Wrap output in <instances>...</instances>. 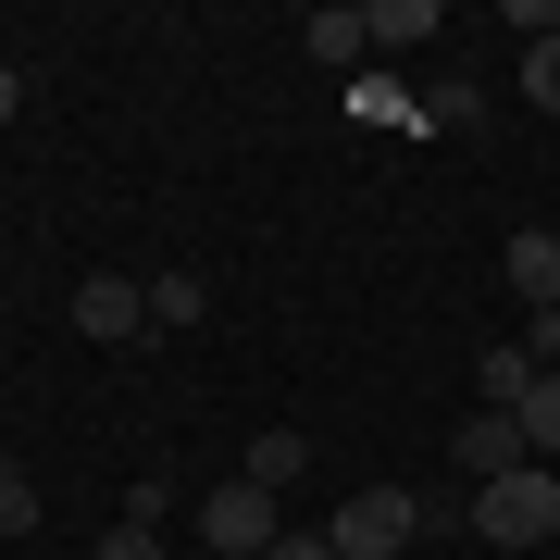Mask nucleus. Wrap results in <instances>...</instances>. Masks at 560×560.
I'll list each match as a JSON object with an SVG mask.
<instances>
[{"label":"nucleus","instance_id":"6","mask_svg":"<svg viewBox=\"0 0 560 560\" xmlns=\"http://www.w3.org/2000/svg\"><path fill=\"white\" fill-rule=\"evenodd\" d=\"M548 361L523 349V337H486V361H474V411H523V386H536Z\"/></svg>","mask_w":560,"mask_h":560},{"label":"nucleus","instance_id":"1","mask_svg":"<svg viewBox=\"0 0 560 560\" xmlns=\"http://www.w3.org/2000/svg\"><path fill=\"white\" fill-rule=\"evenodd\" d=\"M474 536H486V548H536V536H560V474H548V460H523V474L474 486Z\"/></svg>","mask_w":560,"mask_h":560},{"label":"nucleus","instance_id":"5","mask_svg":"<svg viewBox=\"0 0 560 560\" xmlns=\"http://www.w3.org/2000/svg\"><path fill=\"white\" fill-rule=\"evenodd\" d=\"M448 460H460V486H499V474H523L536 448H523V423H511V411H474V423L448 436Z\"/></svg>","mask_w":560,"mask_h":560},{"label":"nucleus","instance_id":"2","mask_svg":"<svg viewBox=\"0 0 560 560\" xmlns=\"http://www.w3.org/2000/svg\"><path fill=\"white\" fill-rule=\"evenodd\" d=\"M324 536H337V560H399L423 536V499H411V486H349Z\"/></svg>","mask_w":560,"mask_h":560},{"label":"nucleus","instance_id":"3","mask_svg":"<svg viewBox=\"0 0 560 560\" xmlns=\"http://www.w3.org/2000/svg\"><path fill=\"white\" fill-rule=\"evenodd\" d=\"M275 536H287V523H275V499H261L249 474H237V486H212V499H200V548H224V560H261Z\"/></svg>","mask_w":560,"mask_h":560},{"label":"nucleus","instance_id":"8","mask_svg":"<svg viewBox=\"0 0 560 560\" xmlns=\"http://www.w3.org/2000/svg\"><path fill=\"white\" fill-rule=\"evenodd\" d=\"M499 261H511V287H523L536 312H560V237H548V224H523V237H511Z\"/></svg>","mask_w":560,"mask_h":560},{"label":"nucleus","instance_id":"15","mask_svg":"<svg viewBox=\"0 0 560 560\" xmlns=\"http://www.w3.org/2000/svg\"><path fill=\"white\" fill-rule=\"evenodd\" d=\"M88 560H162V536H150V523H113V536L88 548Z\"/></svg>","mask_w":560,"mask_h":560},{"label":"nucleus","instance_id":"12","mask_svg":"<svg viewBox=\"0 0 560 560\" xmlns=\"http://www.w3.org/2000/svg\"><path fill=\"white\" fill-rule=\"evenodd\" d=\"M300 38H312L324 62H361V50H374V38H361V13H312V25H300Z\"/></svg>","mask_w":560,"mask_h":560},{"label":"nucleus","instance_id":"13","mask_svg":"<svg viewBox=\"0 0 560 560\" xmlns=\"http://www.w3.org/2000/svg\"><path fill=\"white\" fill-rule=\"evenodd\" d=\"M523 88H536V101L560 113V25H548V38H536V50H523Z\"/></svg>","mask_w":560,"mask_h":560},{"label":"nucleus","instance_id":"9","mask_svg":"<svg viewBox=\"0 0 560 560\" xmlns=\"http://www.w3.org/2000/svg\"><path fill=\"white\" fill-rule=\"evenodd\" d=\"M436 25H448V13H436V0H374V13H361V38H374V50H399V62H411L423 38H436Z\"/></svg>","mask_w":560,"mask_h":560},{"label":"nucleus","instance_id":"14","mask_svg":"<svg viewBox=\"0 0 560 560\" xmlns=\"http://www.w3.org/2000/svg\"><path fill=\"white\" fill-rule=\"evenodd\" d=\"M0 536H38V486L25 474H0Z\"/></svg>","mask_w":560,"mask_h":560},{"label":"nucleus","instance_id":"18","mask_svg":"<svg viewBox=\"0 0 560 560\" xmlns=\"http://www.w3.org/2000/svg\"><path fill=\"white\" fill-rule=\"evenodd\" d=\"M0 474H13V460H0Z\"/></svg>","mask_w":560,"mask_h":560},{"label":"nucleus","instance_id":"17","mask_svg":"<svg viewBox=\"0 0 560 560\" xmlns=\"http://www.w3.org/2000/svg\"><path fill=\"white\" fill-rule=\"evenodd\" d=\"M25 113V75H13V62H0V125H13Z\"/></svg>","mask_w":560,"mask_h":560},{"label":"nucleus","instance_id":"16","mask_svg":"<svg viewBox=\"0 0 560 560\" xmlns=\"http://www.w3.org/2000/svg\"><path fill=\"white\" fill-rule=\"evenodd\" d=\"M261 560H337V536H275Z\"/></svg>","mask_w":560,"mask_h":560},{"label":"nucleus","instance_id":"4","mask_svg":"<svg viewBox=\"0 0 560 560\" xmlns=\"http://www.w3.org/2000/svg\"><path fill=\"white\" fill-rule=\"evenodd\" d=\"M75 337L138 349V337H150V287H138V275H88V287H75Z\"/></svg>","mask_w":560,"mask_h":560},{"label":"nucleus","instance_id":"7","mask_svg":"<svg viewBox=\"0 0 560 560\" xmlns=\"http://www.w3.org/2000/svg\"><path fill=\"white\" fill-rule=\"evenodd\" d=\"M150 287V337H187V324L212 312V275H187V261H162V275H138Z\"/></svg>","mask_w":560,"mask_h":560},{"label":"nucleus","instance_id":"10","mask_svg":"<svg viewBox=\"0 0 560 560\" xmlns=\"http://www.w3.org/2000/svg\"><path fill=\"white\" fill-rule=\"evenodd\" d=\"M237 474L275 499V486H300V474H312V436H287V423H275V436H249V460H237Z\"/></svg>","mask_w":560,"mask_h":560},{"label":"nucleus","instance_id":"11","mask_svg":"<svg viewBox=\"0 0 560 560\" xmlns=\"http://www.w3.org/2000/svg\"><path fill=\"white\" fill-rule=\"evenodd\" d=\"M511 423H523V448H536L548 474H560V361H548L536 386H523V411H511Z\"/></svg>","mask_w":560,"mask_h":560}]
</instances>
